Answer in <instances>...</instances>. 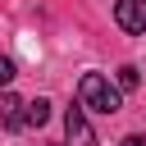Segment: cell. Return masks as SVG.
<instances>
[{"instance_id":"cell-1","label":"cell","mask_w":146,"mask_h":146,"mask_svg":"<svg viewBox=\"0 0 146 146\" xmlns=\"http://www.w3.org/2000/svg\"><path fill=\"white\" fill-rule=\"evenodd\" d=\"M78 105H82V110H96V114H114V110H119V87H114L105 73H82V82H78Z\"/></svg>"},{"instance_id":"cell-2","label":"cell","mask_w":146,"mask_h":146,"mask_svg":"<svg viewBox=\"0 0 146 146\" xmlns=\"http://www.w3.org/2000/svg\"><path fill=\"white\" fill-rule=\"evenodd\" d=\"M64 146H96V132H91L82 105H68V114H64Z\"/></svg>"},{"instance_id":"cell-3","label":"cell","mask_w":146,"mask_h":146,"mask_svg":"<svg viewBox=\"0 0 146 146\" xmlns=\"http://www.w3.org/2000/svg\"><path fill=\"white\" fill-rule=\"evenodd\" d=\"M0 128H9V132L27 128V100H18L14 91H0Z\"/></svg>"},{"instance_id":"cell-4","label":"cell","mask_w":146,"mask_h":146,"mask_svg":"<svg viewBox=\"0 0 146 146\" xmlns=\"http://www.w3.org/2000/svg\"><path fill=\"white\" fill-rule=\"evenodd\" d=\"M114 23L123 32H146V0H114Z\"/></svg>"},{"instance_id":"cell-5","label":"cell","mask_w":146,"mask_h":146,"mask_svg":"<svg viewBox=\"0 0 146 146\" xmlns=\"http://www.w3.org/2000/svg\"><path fill=\"white\" fill-rule=\"evenodd\" d=\"M46 119H50V100H41V96L27 100V128H41Z\"/></svg>"},{"instance_id":"cell-6","label":"cell","mask_w":146,"mask_h":146,"mask_svg":"<svg viewBox=\"0 0 146 146\" xmlns=\"http://www.w3.org/2000/svg\"><path fill=\"white\" fill-rule=\"evenodd\" d=\"M137 82H141V73H137L132 64H123V68H119V87H123V91H132Z\"/></svg>"},{"instance_id":"cell-7","label":"cell","mask_w":146,"mask_h":146,"mask_svg":"<svg viewBox=\"0 0 146 146\" xmlns=\"http://www.w3.org/2000/svg\"><path fill=\"white\" fill-rule=\"evenodd\" d=\"M9 82H14V59H9V55H0V91H5Z\"/></svg>"},{"instance_id":"cell-8","label":"cell","mask_w":146,"mask_h":146,"mask_svg":"<svg viewBox=\"0 0 146 146\" xmlns=\"http://www.w3.org/2000/svg\"><path fill=\"white\" fill-rule=\"evenodd\" d=\"M119 146H146V137H141V132H132V137H123Z\"/></svg>"}]
</instances>
